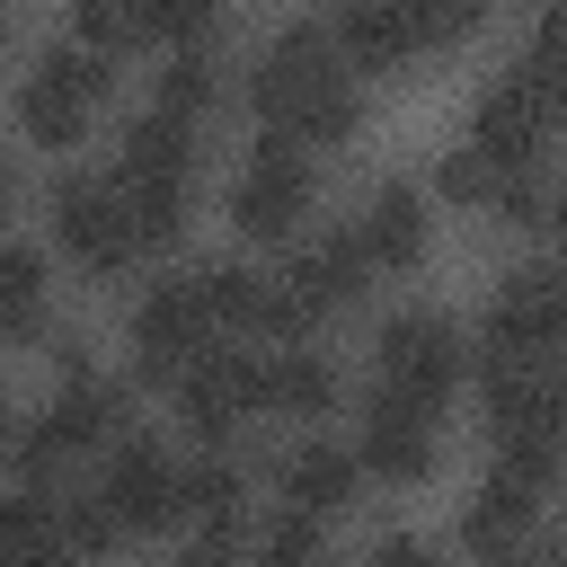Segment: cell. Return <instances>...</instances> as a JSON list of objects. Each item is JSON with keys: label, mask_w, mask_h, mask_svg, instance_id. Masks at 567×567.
<instances>
[{"label": "cell", "mask_w": 567, "mask_h": 567, "mask_svg": "<svg viewBox=\"0 0 567 567\" xmlns=\"http://www.w3.org/2000/svg\"><path fill=\"white\" fill-rule=\"evenodd\" d=\"M248 97H257L266 133H284V142H301V151H319V142H346V133L363 124L354 71H346L337 35H328V27H310V18H292V27H284L266 53H257V71H248Z\"/></svg>", "instance_id": "6da1fadb"}, {"label": "cell", "mask_w": 567, "mask_h": 567, "mask_svg": "<svg viewBox=\"0 0 567 567\" xmlns=\"http://www.w3.org/2000/svg\"><path fill=\"white\" fill-rule=\"evenodd\" d=\"M487 443L523 478H558L567 461V363L558 354H478Z\"/></svg>", "instance_id": "7a4b0ae2"}, {"label": "cell", "mask_w": 567, "mask_h": 567, "mask_svg": "<svg viewBox=\"0 0 567 567\" xmlns=\"http://www.w3.org/2000/svg\"><path fill=\"white\" fill-rule=\"evenodd\" d=\"M115 186L133 204L142 248H168L186 230V213H195V124H177L159 106L133 115L124 124V151H115Z\"/></svg>", "instance_id": "3957f363"}, {"label": "cell", "mask_w": 567, "mask_h": 567, "mask_svg": "<svg viewBox=\"0 0 567 567\" xmlns=\"http://www.w3.org/2000/svg\"><path fill=\"white\" fill-rule=\"evenodd\" d=\"M363 275H372V257L354 248V230H346V239H319V248H292V257L266 275V310H257V328L284 337V346H301L319 319H337V310L363 292Z\"/></svg>", "instance_id": "277c9868"}, {"label": "cell", "mask_w": 567, "mask_h": 567, "mask_svg": "<svg viewBox=\"0 0 567 567\" xmlns=\"http://www.w3.org/2000/svg\"><path fill=\"white\" fill-rule=\"evenodd\" d=\"M106 89H115V53H89V44L62 35V44L27 71V89H18V133L44 142V151H71V142L89 133V115H97Z\"/></svg>", "instance_id": "5b68a950"}, {"label": "cell", "mask_w": 567, "mask_h": 567, "mask_svg": "<svg viewBox=\"0 0 567 567\" xmlns=\"http://www.w3.org/2000/svg\"><path fill=\"white\" fill-rule=\"evenodd\" d=\"M44 221H53V248H62L80 275H97V284H115V275L142 257V230H133V204H124L115 177H62V186L44 195Z\"/></svg>", "instance_id": "8992f818"}, {"label": "cell", "mask_w": 567, "mask_h": 567, "mask_svg": "<svg viewBox=\"0 0 567 567\" xmlns=\"http://www.w3.org/2000/svg\"><path fill=\"white\" fill-rule=\"evenodd\" d=\"M213 337H221V319H213L204 284H195V275H159V284L133 301V328H124V346H133V381H177Z\"/></svg>", "instance_id": "52a82bcc"}, {"label": "cell", "mask_w": 567, "mask_h": 567, "mask_svg": "<svg viewBox=\"0 0 567 567\" xmlns=\"http://www.w3.org/2000/svg\"><path fill=\"white\" fill-rule=\"evenodd\" d=\"M115 425H124V390L89 372V381H62V390H53V408H44L27 434H9V461H18V478H27V487H44L62 461L97 452Z\"/></svg>", "instance_id": "ba28073f"}, {"label": "cell", "mask_w": 567, "mask_h": 567, "mask_svg": "<svg viewBox=\"0 0 567 567\" xmlns=\"http://www.w3.org/2000/svg\"><path fill=\"white\" fill-rule=\"evenodd\" d=\"M310 195H319V177H310V151H301V142H284V133H266V142L248 151V168L230 177V230H239V239H266V248H284V239L301 230Z\"/></svg>", "instance_id": "9c48e42d"}, {"label": "cell", "mask_w": 567, "mask_h": 567, "mask_svg": "<svg viewBox=\"0 0 567 567\" xmlns=\"http://www.w3.org/2000/svg\"><path fill=\"white\" fill-rule=\"evenodd\" d=\"M461 328L443 319V310H399L381 337H372V381L381 390H399V399H425V408H443L452 390H461Z\"/></svg>", "instance_id": "30bf717a"}, {"label": "cell", "mask_w": 567, "mask_h": 567, "mask_svg": "<svg viewBox=\"0 0 567 567\" xmlns=\"http://www.w3.org/2000/svg\"><path fill=\"white\" fill-rule=\"evenodd\" d=\"M549 124H558V97H549V80L532 71V62H514V71H496L487 89H478V115H470V142L478 151H496V159H540V142H549Z\"/></svg>", "instance_id": "8fae6325"}, {"label": "cell", "mask_w": 567, "mask_h": 567, "mask_svg": "<svg viewBox=\"0 0 567 567\" xmlns=\"http://www.w3.org/2000/svg\"><path fill=\"white\" fill-rule=\"evenodd\" d=\"M434 416H443V408L399 399V390H381V381H372L363 425H354V461H363L372 478H390V487H416V478L434 470Z\"/></svg>", "instance_id": "7c38bea8"}, {"label": "cell", "mask_w": 567, "mask_h": 567, "mask_svg": "<svg viewBox=\"0 0 567 567\" xmlns=\"http://www.w3.org/2000/svg\"><path fill=\"white\" fill-rule=\"evenodd\" d=\"M487 354H567V275H505L496 301H487Z\"/></svg>", "instance_id": "4fadbf2b"}, {"label": "cell", "mask_w": 567, "mask_h": 567, "mask_svg": "<svg viewBox=\"0 0 567 567\" xmlns=\"http://www.w3.org/2000/svg\"><path fill=\"white\" fill-rule=\"evenodd\" d=\"M97 496H106V514L124 523V540H142V532H168V523L186 514V470H177L159 443H115Z\"/></svg>", "instance_id": "5bb4252c"}, {"label": "cell", "mask_w": 567, "mask_h": 567, "mask_svg": "<svg viewBox=\"0 0 567 567\" xmlns=\"http://www.w3.org/2000/svg\"><path fill=\"white\" fill-rule=\"evenodd\" d=\"M168 390H177V416H186L204 443H221V434H239L248 416H266V408H257V354H230V346H204Z\"/></svg>", "instance_id": "9a60e30c"}, {"label": "cell", "mask_w": 567, "mask_h": 567, "mask_svg": "<svg viewBox=\"0 0 567 567\" xmlns=\"http://www.w3.org/2000/svg\"><path fill=\"white\" fill-rule=\"evenodd\" d=\"M540 496H549V478H523V470H487L478 487H470V505H461V549H478V558H496V567H514L523 558V540H532V523H540Z\"/></svg>", "instance_id": "2e32d148"}, {"label": "cell", "mask_w": 567, "mask_h": 567, "mask_svg": "<svg viewBox=\"0 0 567 567\" xmlns=\"http://www.w3.org/2000/svg\"><path fill=\"white\" fill-rule=\"evenodd\" d=\"M425 239H434V213H425V186H372L363 195V213H354V248L381 266V275H408L416 257H425Z\"/></svg>", "instance_id": "e0dca14e"}, {"label": "cell", "mask_w": 567, "mask_h": 567, "mask_svg": "<svg viewBox=\"0 0 567 567\" xmlns=\"http://www.w3.org/2000/svg\"><path fill=\"white\" fill-rule=\"evenodd\" d=\"M337 399H346V381H337L328 354H310V346L257 354V408H266V416H284V425H319Z\"/></svg>", "instance_id": "ac0fdd59"}, {"label": "cell", "mask_w": 567, "mask_h": 567, "mask_svg": "<svg viewBox=\"0 0 567 567\" xmlns=\"http://www.w3.org/2000/svg\"><path fill=\"white\" fill-rule=\"evenodd\" d=\"M275 487H284V505H310V514H337V505H354V487H363V461H354L346 443H328V434H310V443H292V452L275 461Z\"/></svg>", "instance_id": "d6986e66"}, {"label": "cell", "mask_w": 567, "mask_h": 567, "mask_svg": "<svg viewBox=\"0 0 567 567\" xmlns=\"http://www.w3.org/2000/svg\"><path fill=\"white\" fill-rule=\"evenodd\" d=\"M328 35H337V53H346V71H399V62L416 53V35H408V18H399V0H337V18H328Z\"/></svg>", "instance_id": "ffe728a7"}, {"label": "cell", "mask_w": 567, "mask_h": 567, "mask_svg": "<svg viewBox=\"0 0 567 567\" xmlns=\"http://www.w3.org/2000/svg\"><path fill=\"white\" fill-rule=\"evenodd\" d=\"M151 106L177 115V124H213V115H221V62H213L204 44H177L168 71L151 80Z\"/></svg>", "instance_id": "44dd1931"}, {"label": "cell", "mask_w": 567, "mask_h": 567, "mask_svg": "<svg viewBox=\"0 0 567 567\" xmlns=\"http://www.w3.org/2000/svg\"><path fill=\"white\" fill-rule=\"evenodd\" d=\"M44 337V257L0 239V346H27Z\"/></svg>", "instance_id": "7402d4cb"}, {"label": "cell", "mask_w": 567, "mask_h": 567, "mask_svg": "<svg viewBox=\"0 0 567 567\" xmlns=\"http://www.w3.org/2000/svg\"><path fill=\"white\" fill-rule=\"evenodd\" d=\"M62 540V505L44 496V487H9L0 496V567H27L35 549H53Z\"/></svg>", "instance_id": "603a6c76"}, {"label": "cell", "mask_w": 567, "mask_h": 567, "mask_svg": "<svg viewBox=\"0 0 567 567\" xmlns=\"http://www.w3.org/2000/svg\"><path fill=\"white\" fill-rule=\"evenodd\" d=\"M319 549H328V514L310 505H275L257 532V567H319Z\"/></svg>", "instance_id": "cb8c5ba5"}, {"label": "cell", "mask_w": 567, "mask_h": 567, "mask_svg": "<svg viewBox=\"0 0 567 567\" xmlns=\"http://www.w3.org/2000/svg\"><path fill=\"white\" fill-rule=\"evenodd\" d=\"M195 284H204V301H213L221 328H257V310H266V275L257 266L221 257V266H195Z\"/></svg>", "instance_id": "d4e9b609"}, {"label": "cell", "mask_w": 567, "mask_h": 567, "mask_svg": "<svg viewBox=\"0 0 567 567\" xmlns=\"http://www.w3.org/2000/svg\"><path fill=\"white\" fill-rule=\"evenodd\" d=\"M142 44H204L221 35V0H133Z\"/></svg>", "instance_id": "484cf974"}, {"label": "cell", "mask_w": 567, "mask_h": 567, "mask_svg": "<svg viewBox=\"0 0 567 567\" xmlns=\"http://www.w3.org/2000/svg\"><path fill=\"white\" fill-rule=\"evenodd\" d=\"M239 496H248V478H239V461H204V470H186V514H195L204 532H221V523H239Z\"/></svg>", "instance_id": "4316f807"}, {"label": "cell", "mask_w": 567, "mask_h": 567, "mask_svg": "<svg viewBox=\"0 0 567 567\" xmlns=\"http://www.w3.org/2000/svg\"><path fill=\"white\" fill-rule=\"evenodd\" d=\"M399 18H408V35H416V53H434V44H461V35L487 18V0H399Z\"/></svg>", "instance_id": "83f0119b"}, {"label": "cell", "mask_w": 567, "mask_h": 567, "mask_svg": "<svg viewBox=\"0 0 567 567\" xmlns=\"http://www.w3.org/2000/svg\"><path fill=\"white\" fill-rule=\"evenodd\" d=\"M71 44H89V53H124V44H142L133 0H71Z\"/></svg>", "instance_id": "f1b7e54d"}, {"label": "cell", "mask_w": 567, "mask_h": 567, "mask_svg": "<svg viewBox=\"0 0 567 567\" xmlns=\"http://www.w3.org/2000/svg\"><path fill=\"white\" fill-rule=\"evenodd\" d=\"M62 540H71L80 558H106V549L124 540V523H115V514H106V496L89 487V496H71V505H62Z\"/></svg>", "instance_id": "f546056e"}, {"label": "cell", "mask_w": 567, "mask_h": 567, "mask_svg": "<svg viewBox=\"0 0 567 567\" xmlns=\"http://www.w3.org/2000/svg\"><path fill=\"white\" fill-rule=\"evenodd\" d=\"M540 80H549V97H558V115H567V0H549L540 9V27H532V53H523Z\"/></svg>", "instance_id": "4dcf8cb0"}, {"label": "cell", "mask_w": 567, "mask_h": 567, "mask_svg": "<svg viewBox=\"0 0 567 567\" xmlns=\"http://www.w3.org/2000/svg\"><path fill=\"white\" fill-rule=\"evenodd\" d=\"M177 567H257V540H239V523H221V532H204Z\"/></svg>", "instance_id": "1f68e13d"}, {"label": "cell", "mask_w": 567, "mask_h": 567, "mask_svg": "<svg viewBox=\"0 0 567 567\" xmlns=\"http://www.w3.org/2000/svg\"><path fill=\"white\" fill-rule=\"evenodd\" d=\"M372 567H443V549L416 532H390V540H372Z\"/></svg>", "instance_id": "d6a6232c"}, {"label": "cell", "mask_w": 567, "mask_h": 567, "mask_svg": "<svg viewBox=\"0 0 567 567\" xmlns=\"http://www.w3.org/2000/svg\"><path fill=\"white\" fill-rule=\"evenodd\" d=\"M27 567H80V549H71V540H53V549H35Z\"/></svg>", "instance_id": "836d02e7"}, {"label": "cell", "mask_w": 567, "mask_h": 567, "mask_svg": "<svg viewBox=\"0 0 567 567\" xmlns=\"http://www.w3.org/2000/svg\"><path fill=\"white\" fill-rule=\"evenodd\" d=\"M549 230H558V239H567V186H558V195H549Z\"/></svg>", "instance_id": "e575fe53"}, {"label": "cell", "mask_w": 567, "mask_h": 567, "mask_svg": "<svg viewBox=\"0 0 567 567\" xmlns=\"http://www.w3.org/2000/svg\"><path fill=\"white\" fill-rule=\"evenodd\" d=\"M9 195H18V168H9V151H0V204H9Z\"/></svg>", "instance_id": "d590c367"}, {"label": "cell", "mask_w": 567, "mask_h": 567, "mask_svg": "<svg viewBox=\"0 0 567 567\" xmlns=\"http://www.w3.org/2000/svg\"><path fill=\"white\" fill-rule=\"evenodd\" d=\"M0 443H9V399H0Z\"/></svg>", "instance_id": "8d00e7d4"}, {"label": "cell", "mask_w": 567, "mask_h": 567, "mask_svg": "<svg viewBox=\"0 0 567 567\" xmlns=\"http://www.w3.org/2000/svg\"><path fill=\"white\" fill-rule=\"evenodd\" d=\"M514 567H558V558H514Z\"/></svg>", "instance_id": "74e56055"}, {"label": "cell", "mask_w": 567, "mask_h": 567, "mask_svg": "<svg viewBox=\"0 0 567 567\" xmlns=\"http://www.w3.org/2000/svg\"><path fill=\"white\" fill-rule=\"evenodd\" d=\"M558 567H567V549H558Z\"/></svg>", "instance_id": "f35d334b"}]
</instances>
